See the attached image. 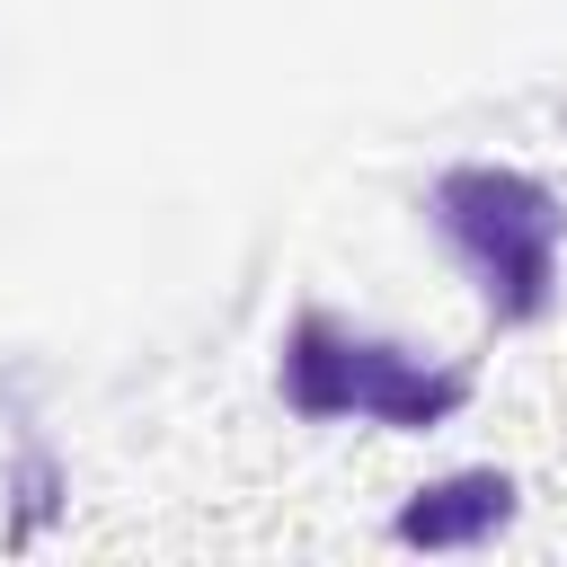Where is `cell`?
<instances>
[{"instance_id": "6da1fadb", "label": "cell", "mask_w": 567, "mask_h": 567, "mask_svg": "<svg viewBox=\"0 0 567 567\" xmlns=\"http://www.w3.org/2000/svg\"><path fill=\"white\" fill-rule=\"evenodd\" d=\"M284 390H292L301 416H372V425H399V434L443 425V416L461 408V381H452V372H425V363H408V354H390V346H363V337H346L337 319H301V328H292V346H284Z\"/></svg>"}, {"instance_id": "3957f363", "label": "cell", "mask_w": 567, "mask_h": 567, "mask_svg": "<svg viewBox=\"0 0 567 567\" xmlns=\"http://www.w3.org/2000/svg\"><path fill=\"white\" fill-rule=\"evenodd\" d=\"M514 514V478H496V470H461V478H443V487H416L408 505H399V540L408 549H478L496 523Z\"/></svg>"}, {"instance_id": "7a4b0ae2", "label": "cell", "mask_w": 567, "mask_h": 567, "mask_svg": "<svg viewBox=\"0 0 567 567\" xmlns=\"http://www.w3.org/2000/svg\"><path fill=\"white\" fill-rule=\"evenodd\" d=\"M443 221L452 239L478 257L487 292L505 319H532L549 301V257H558V213L532 177H505V168H461L443 177Z\"/></svg>"}]
</instances>
